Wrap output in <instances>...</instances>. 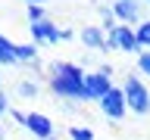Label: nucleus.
<instances>
[{"label": "nucleus", "instance_id": "7ed1b4c3", "mask_svg": "<svg viewBox=\"0 0 150 140\" xmlns=\"http://www.w3.org/2000/svg\"><path fill=\"white\" fill-rule=\"evenodd\" d=\"M106 47L110 50H119V53H141V47H138V34H134V28L131 25H116L106 34Z\"/></svg>", "mask_w": 150, "mask_h": 140}, {"label": "nucleus", "instance_id": "9d476101", "mask_svg": "<svg viewBox=\"0 0 150 140\" xmlns=\"http://www.w3.org/2000/svg\"><path fill=\"white\" fill-rule=\"evenodd\" d=\"M13 97L16 100H38L41 97V81L38 78H19L16 87H13Z\"/></svg>", "mask_w": 150, "mask_h": 140}, {"label": "nucleus", "instance_id": "5701e85b", "mask_svg": "<svg viewBox=\"0 0 150 140\" xmlns=\"http://www.w3.org/2000/svg\"><path fill=\"white\" fill-rule=\"evenodd\" d=\"M0 140H6V128H0Z\"/></svg>", "mask_w": 150, "mask_h": 140}, {"label": "nucleus", "instance_id": "6ab92c4d", "mask_svg": "<svg viewBox=\"0 0 150 140\" xmlns=\"http://www.w3.org/2000/svg\"><path fill=\"white\" fill-rule=\"evenodd\" d=\"M9 115H13V121H16L19 128H25V112H22V109H13Z\"/></svg>", "mask_w": 150, "mask_h": 140}, {"label": "nucleus", "instance_id": "a878e982", "mask_svg": "<svg viewBox=\"0 0 150 140\" xmlns=\"http://www.w3.org/2000/svg\"><path fill=\"white\" fill-rule=\"evenodd\" d=\"M50 140H56V137H50Z\"/></svg>", "mask_w": 150, "mask_h": 140}, {"label": "nucleus", "instance_id": "aec40b11", "mask_svg": "<svg viewBox=\"0 0 150 140\" xmlns=\"http://www.w3.org/2000/svg\"><path fill=\"white\" fill-rule=\"evenodd\" d=\"M59 109H63V112H69V115H72V112H78V103H69V100H59Z\"/></svg>", "mask_w": 150, "mask_h": 140}, {"label": "nucleus", "instance_id": "ddd939ff", "mask_svg": "<svg viewBox=\"0 0 150 140\" xmlns=\"http://www.w3.org/2000/svg\"><path fill=\"white\" fill-rule=\"evenodd\" d=\"M134 34H138V47L141 50H150V19H144L141 25H134Z\"/></svg>", "mask_w": 150, "mask_h": 140}, {"label": "nucleus", "instance_id": "20e7f679", "mask_svg": "<svg viewBox=\"0 0 150 140\" xmlns=\"http://www.w3.org/2000/svg\"><path fill=\"white\" fill-rule=\"evenodd\" d=\"M25 131L35 140H50L56 137V121L47 112H25Z\"/></svg>", "mask_w": 150, "mask_h": 140}, {"label": "nucleus", "instance_id": "1a4fd4ad", "mask_svg": "<svg viewBox=\"0 0 150 140\" xmlns=\"http://www.w3.org/2000/svg\"><path fill=\"white\" fill-rule=\"evenodd\" d=\"M78 41H81V47L88 53H106V50H110V47H106V31H103L100 25H84L81 31H78Z\"/></svg>", "mask_w": 150, "mask_h": 140}, {"label": "nucleus", "instance_id": "423d86ee", "mask_svg": "<svg viewBox=\"0 0 150 140\" xmlns=\"http://www.w3.org/2000/svg\"><path fill=\"white\" fill-rule=\"evenodd\" d=\"M59 31L63 28H56L53 19H44V22H35L31 25V41L38 47H56V44H63V34Z\"/></svg>", "mask_w": 150, "mask_h": 140}, {"label": "nucleus", "instance_id": "412c9836", "mask_svg": "<svg viewBox=\"0 0 150 140\" xmlns=\"http://www.w3.org/2000/svg\"><path fill=\"white\" fill-rule=\"evenodd\" d=\"M59 34H63V41H72V37H75V31H72V28H63Z\"/></svg>", "mask_w": 150, "mask_h": 140}, {"label": "nucleus", "instance_id": "6e6552de", "mask_svg": "<svg viewBox=\"0 0 150 140\" xmlns=\"http://www.w3.org/2000/svg\"><path fill=\"white\" fill-rule=\"evenodd\" d=\"M112 16L119 25H141L144 19H141V0H116L112 3Z\"/></svg>", "mask_w": 150, "mask_h": 140}, {"label": "nucleus", "instance_id": "39448f33", "mask_svg": "<svg viewBox=\"0 0 150 140\" xmlns=\"http://www.w3.org/2000/svg\"><path fill=\"white\" fill-rule=\"evenodd\" d=\"M116 84H112V78H106V75H100L97 69L94 72L84 75V103H100L106 93L112 90Z\"/></svg>", "mask_w": 150, "mask_h": 140}, {"label": "nucleus", "instance_id": "b1692460", "mask_svg": "<svg viewBox=\"0 0 150 140\" xmlns=\"http://www.w3.org/2000/svg\"><path fill=\"white\" fill-rule=\"evenodd\" d=\"M0 90H3V75H0Z\"/></svg>", "mask_w": 150, "mask_h": 140}, {"label": "nucleus", "instance_id": "f257e3e1", "mask_svg": "<svg viewBox=\"0 0 150 140\" xmlns=\"http://www.w3.org/2000/svg\"><path fill=\"white\" fill-rule=\"evenodd\" d=\"M47 87L56 100H69V103H84V69L72 59H53L47 65Z\"/></svg>", "mask_w": 150, "mask_h": 140}, {"label": "nucleus", "instance_id": "f03ea898", "mask_svg": "<svg viewBox=\"0 0 150 140\" xmlns=\"http://www.w3.org/2000/svg\"><path fill=\"white\" fill-rule=\"evenodd\" d=\"M122 93H125L128 112H134V115H150V87L144 84L141 75H125Z\"/></svg>", "mask_w": 150, "mask_h": 140}, {"label": "nucleus", "instance_id": "0eeeda50", "mask_svg": "<svg viewBox=\"0 0 150 140\" xmlns=\"http://www.w3.org/2000/svg\"><path fill=\"white\" fill-rule=\"evenodd\" d=\"M100 112H103L110 121H122V118H125L128 103H125V93H122V87H112V90L100 100Z\"/></svg>", "mask_w": 150, "mask_h": 140}, {"label": "nucleus", "instance_id": "2eb2a0df", "mask_svg": "<svg viewBox=\"0 0 150 140\" xmlns=\"http://www.w3.org/2000/svg\"><path fill=\"white\" fill-rule=\"evenodd\" d=\"M134 62H138V75L150 78V50H141V53L134 56Z\"/></svg>", "mask_w": 150, "mask_h": 140}, {"label": "nucleus", "instance_id": "4468645a", "mask_svg": "<svg viewBox=\"0 0 150 140\" xmlns=\"http://www.w3.org/2000/svg\"><path fill=\"white\" fill-rule=\"evenodd\" d=\"M116 25H119V22H116V16H112V6H100V28L110 34Z\"/></svg>", "mask_w": 150, "mask_h": 140}, {"label": "nucleus", "instance_id": "f8f14e48", "mask_svg": "<svg viewBox=\"0 0 150 140\" xmlns=\"http://www.w3.org/2000/svg\"><path fill=\"white\" fill-rule=\"evenodd\" d=\"M66 137L69 140H94V131L88 125H69L66 128Z\"/></svg>", "mask_w": 150, "mask_h": 140}, {"label": "nucleus", "instance_id": "dca6fc26", "mask_svg": "<svg viewBox=\"0 0 150 140\" xmlns=\"http://www.w3.org/2000/svg\"><path fill=\"white\" fill-rule=\"evenodd\" d=\"M25 13H28V22H31V25H35V22L50 19V16H47V6H25Z\"/></svg>", "mask_w": 150, "mask_h": 140}, {"label": "nucleus", "instance_id": "9b49d317", "mask_svg": "<svg viewBox=\"0 0 150 140\" xmlns=\"http://www.w3.org/2000/svg\"><path fill=\"white\" fill-rule=\"evenodd\" d=\"M38 50H41V47H38L35 41H28V44H16V59H19V65H35V62H38Z\"/></svg>", "mask_w": 150, "mask_h": 140}, {"label": "nucleus", "instance_id": "a211bd4d", "mask_svg": "<svg viewBox=\"0 0 150 140\" xmlns=\"http://www.w3.org/2000/svg\"><path fill=\"white\" fill-rule=\"evenodd\" d=\"M97 72H100V75H106V78H112V75H116V69H112L110 62H97Z\"/></svg>", "mask_w": 150, "mask_h": 140}, {"label": "nucleus", "instance_id": "4be33fe9", "mask_svg": "<svg viewBox=\"0 0 150 140\" xmlns=\"http://www.w3.org/2000/svg\"><path fill=\"white\" fill-rule=\"evenodd\" d=\"M22 3H25V6H44L47 0H22Z\"/></svg>", "mask_w": 150, "mask_h": 140}, {"label": "nucleus", "instance_id": "f3484780", "mask_svg": "<svg viewBox=\"0 0 150 140\" xmlns=\"http://www.w3.org/2000/svg\"><path fill=\"white\" fill-rule=\"evenodd\" d=\"M9 112H13V103H9V93H3V90H0V118H3V115H9Z\"/></svg>", "mask_w": 150, "mask_h": 140}, {"label": "nucleus", "instance_id": "393cba45", "mask_svg": "<svg viewBox=\"0 0 150 140\" xmlns=\"http://www.w3.org/2000/svg\"><path fill=\"white\" fill-rule=\"evenodd\" d=\"M144 3H150V0H144Z\"/></svg>", "mask_w": 150, "mask_h": 140}]
</instances>
